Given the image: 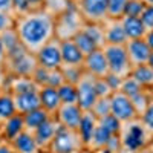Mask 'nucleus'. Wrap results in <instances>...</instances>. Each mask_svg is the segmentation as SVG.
Wrapping results in <instances>:
<instances>
[{
	"label": "nucleus",
	"instance_id": "nucleus-1",
	"mask_svg": "<svg viewBox=\"0 0 153 153\" xmlns=\"http://www.w3.org/2000/svg\"><path fill=\"white\" fill-rule=\"evenodd\" d=\"M14 29L22 45L29 52L35 54L48 42L55 38V17L43 9H35L25 16L16 17Z\"/></svg>",
	"mask_w": 153,
	"mask_h": 153
},
{
	"label": "nucleus",
	"instance_id": "nucleus-2",
	"mask_svg": "<svg viewBox=\"0 0 153 153\" xmlns=\"http://www.w3.org/2000/svg\"><path fill=\"white\" fill-rule=\"evenodd\" d=\"M120 138L123 153H138L139 150L149 147L153 141V135L144 127L139 118L124 123L120 130Z\"/></svg>",
	"mask_w": 153,
	"mask_h": 153
},
{
	"label": "nucleus",
	"instance_id": "nucleus-3",
	"mask_svg": "<svg viewBox=\"0 0 153 153\" xmlns=\"http://www.w3.org/2000/svg\"><path fill=\"white\" fill-rule=\"evenodd\" d=\"M37 66L35 54L22 46L6 57L5 71L9 76H32Z\"/></svg>",
	"mask_w": 153,
	"mask_h": 153
},
{
	"label": "nucleus",
	"instance_id": "nucleus-4",
	"mask_svg": "<svg viewBox=\"0 0 153 153\" xmlns=\"http://www.w3.org/2000/svg\"><path fill=\"white\" fill-rule=\"evenodd\" d=\"M86 22L83 20L81 14L78 9L75 8V3L61 16L55 17V37L58 40H68V38H74L80 32L83 25Z\"/></svg>",
	"mask_w": 153,
	"mask_h": 153
},
{
	"label": "nucleus",
	"instance_id": "nucleus-5",
	"mask_svg": "<svg viewBox=\"0 0 153 153\" xmlns=\"http://www.w3.org/2000/svg\"><path fill=\"white\" fill-rule=\"evenodd\" d=\"M48 152L49 153H83L86 152V149L78 132L60 126Z\"/></svg>",
	"mask_w": 153,
	"mask_h": 153
},
{
	"label": "nucleus",
	"instance_id": "nucleus-6",
	"mask_svg": "<svg viewBox=\"0 0 153 153\" xmlns=\"http://www.w3.org/2000/svg\"><path fill=\"white\" fill-rule=\"evenodd\" d=\"M103 52L106 55L107 65H109V72L115 74L126 78L132 72V65L127 57V51L124 45H104Z\"/></svg>",
	"mask_w": 153,
	"mask_h": 153
},
{
	"label": "nucleus",
	"instance_id": "nucleus-7",
	"mask_svg": "<svg viewBox=\"0 0 153 153\" xmlns=\"http://www.w3.org/2000/svg\"><path fill=\"white\" fill-rule=\"evenodd\" d=\"M74 3L86 23H104L107 20V0H75Z\"/></svg>",
	"mask_w": 153,
	"mask_h": 153
},
{
	"label": "nucleus",
	"instance_id": "nucleus-8",
	"mask_svg": "<svg viewBox=\"0 0 153 153\" xmlns=\"http://www.w3.org/2000/svg\"><path fill=\"white\" fill-rule=\"evenodd\" d=\"M37 65L45 69H60L63 66L61 60V45L60 40L55 37L51 42H48L43 48H40L35 52Z\"/></svg>",
	"mask_w": 153,
	"mask_h": 153
},
{
	"label": "nucleus",
	"instance_id": "nucleus-9",
	"mask_svg": "<svg viewBox=\"0 0 153 153\" xmlns=\"http://www.w3.org/2000/svg\"><path fill=\"white\" fill-rule=\"evenodd\" d=\"M110 113L117 120H120L123 124L139 118L135 107H133L132 100L127 95H124L123 92H120V91L113 92L110 95Z\"/></svg>",
	"mask_w": 153,
	"mask_h": 153
},
{
	"label": "nucleus",
	"instance_id": "nucleus-10",
	"mask_svg": "<svg viewBox=\"0 0 153 153\" xmlns=\"http://www.w3.org/2000/svg\"><path fill=\"white\" fill-rule=\"evenodd\" d=\"M76 92H78V106L83 110H91L98 100L95 92V76L84 72L76 83Z\"/></svg>",
	"mask_w": 153,
	"mask_h": 153
},
{
	"label": "nucleus",
	"instance_id": "nucleus-11",
	"mask_svg": "<svg viewBox=\"0 0 153 153\" xmlns=\"http://www.w3.org/2000/svg\"><path fill=\"white\" fill-rule=\"evenodd\" d=\"M83 109L78 106V103H71V104H61L60 109L54 117L57 118L58 124L66 129L72 130H78L80 121L83 118Z\"/></svg>",
	"mask_w": 153,
	"mask_h": 153
},
{
	"label": "nucleus",
	"instance_id": "nucleus-12",
	"mask_svg": "<svg viewBox=\"0 0 153 153\" xmlns=\"http://www.w3.org/2000/svg\"><path fill=\"white\" fill-rule=\"evenodd\" d=\"M83 69H84V72L94 75L95 78H104V76H107L109 65H107L106 55L103 52V48L97 49V51H94V52L87 54L84 57Z\"/></svg>",
	"mask_w": 153,
	"mask_h": 153
},
{
	"label": "nucleus",
	"instance_id": "nucleus-13",
	"mask_svg": "<svg viewBox=\"0 0 153 153\" xmlns=\"http://www.w3.org/2000/svg\"><path fill=\"white\" fill-rule=\"evenodd\" d=\"M126 51H127V57L132 68L139 66V65H146L149 61L152 49L149 48L147 42L144 38H133V40H127L126 42Z\"/></svg>",
	"mask_w": 153,
	"mask_h": 153
},
{
	"label": "nucleus",
	"instance_id": "nucleus-14",
	"mask_svg": "<svg viewBox=\"0 0 153 153\" xmlns=\"http://www.w3.org/2000/svg\"><path fill=\"white\" fill-rule=\"evenodd\" d=\"M58 129H60V124H58L57 118L52 115V117H51L48 121H45L37 130L32 132L35 141H37V144H38V147H40L43 152H48V150H49L51 143L54 141L55 133L58 132Z\"/></svg>",
	"mask_w": 153,
	"mask_h": 153
},
{
	"label": "nucleus",
	"instance_id": "nucleus-15",
	"mask_svg": "<svg viewBox=\"0 0 153 153\" xmlns=\"http://www.w3.org/2000/svg\"><path fill=\"white\" fill-rule=\"evenodd\" d=\"M32 80L38 84V87L43 86H52L58 87L65 83V76L61 74V69H45L42 66H37Z\"/></svg>",
	"mask_w": 153,
	"mask_h": 153
},
{
	"label": "nucleus",
	"instance_id": "nucleus-16",
	"mask_svg": "<svg viewBox=\"0 0 153 153\" xmlns=\"http://www.w3.org/2000/svg\"><path fill=\"white\" fill-rule=\"evenodd\" d=\"M106 45H126L127 37L123 28L121 19H107L103 23Z\"/></svg>",
	"mask_w": 153,
	"mask_h": 153
},
{
	"label": "nucleus",
	"instance_id": "nucleus-17",
	"mask_svg": "<svg viewBox=\"0 0 153 153\" xmlns=\"http://www.w3.org/2000/svg\"><path fill=\"white\" fill-rule=\"evenodd\" d=\"M61 45V60L63 65L68 66H83L84 61V54L80 51L74 42V38H68V40H60Z\"/></svg>",
	"mask_w": 153,
	"mask_h": 153
},
{
	"label": "nucleus",
	"instance_id": "nucleus-18",
	"mask_svg": "<svg viewBox=\"0 0 153 153\" xmlns=\"http://www.w3.org/2000/svg\"><path fill=\"white\" fill-rule=\"evenodd\" d=\"M38 95H40V103L45 110H48L51 115H55L57 110L61 106V100L58 95V89L52 86H43L38 89Z\"/></svg>",
	"mask_w": 153,
	"mask_h": 153
},
{
	"label": "nucleus",
	"instance_id": "nucleus-19",
	"mask_svg": "<svg viewBox=\"0 0 153 153\" xmlns=\"http://www.w3.org/2000/svg\"><path fill=\"white\" fill-rule=\"evenodd\" d=\"M12 147H14L16 153H42L43 150L38 147L34 133L29 130H23L20 135H17L11 141Z\"/></svg>",
	"mask_w": 153,
	"mask_h": 153
},
{
	"label": "nucleus",
	"instance_id": "nucleus-20",
	"mask_svg": "<svg viewBox=\"0 0 153 153\" xmlns=\"http://www.w3.org/2000/svg\"><path fill=\"white\" fill-rule=\"evenodd\" d=\"M6 89L12 95H19V94L35 92L40 87H38V84L32 80V76H9L8 75Z\"/></svg>",
	"mask_w": 153,
	"mask_h": 153
},
{
	"label": "nucleus",
	"instance_id": "nucleus-21",
	"mask_svg": "<svg viewBox=\"0 0 153 153\" xmlns=\"http://www.w3.org/2000/svg\"><path fill=\"white\" fill-rule=\"evenodd\" d=\"M25 130V121L23 115L16 113L14 117L6 120L3 124H0V138L6 139V141H12L17 135H20Z\"/></svg>",
	"mask_w": 153,
	"mask_h": 153
},
{
	"label": "nucleus",
	"instance_id": "nucleus-22",
	"mask_svg": "<svg viewBox=\"0 0 153 153\" xmlns=\"http://www.w3.org/2000/svg\"><path fill=\"white\" fill-rule=\"evenodd\" d=\"M123 28L126 32L127 40H133V38H144L147 34V29L141 17H130V16H123L121 19Z\"/></svg>",
	"mask_w": 153,
	"mask_h": 153
},
{
	"label": "nucleus",
	"instance_id": "nucleus-23",
	"mask_svg": "<svg viewBox=\"0 0 153 153\" xmlns=\"http://www.w3.org/2000/svg\"><path fill=\"white\" fill-rule=\"evenodd\" d=\"M97 127H98V118L91 110H84L83 112V118H81L80 126H78V130H76L78 135H80V138H81L83 144H84V149L89 144V141H91V138H92Z\"/></svg>",
	"mask_w": 153,
	"mask_h": 153
},
{
	"label": "nucleus",
	"instance_id": "nucleus-24",
	"mask_svg": "<svg viewBox=\"0 0 153 153\" xmlns=\"http://www.w3.org/2000/svg\"><path fill=\"white\" fill-rule=\"evenodd\" d=\"M14 103H16L17 113H22V115H23V113H28V112H31V110H34V109L42 107L38 91L14 95Z\"/></svg>",
	"mask_w": 153,
	"mask_h": 153
},
{
	"label": "nucleus",
	"instance_id": "nucleus-25",
	"mask_svg": "<svg viewBox=\"0 0 153 153\" xmlns=\"http://www.w3.org/2000/svg\"><path fill=\"white\" fill-rule=\"evenodd\" d=\"M52 115H51L48 110H45L43 107L34 109L28 113H23V121H25V130L34 132L40 127L45 121H48Z\"/></svg>",
	"mask_w": 153,
	"mask_h": 153
},
{
	"label": "nucleus",
	"instance_id": "nucleus-26",
	"mask_svg": "<svg viewBox=\"0 0 153 153\" xmlns=\"http://www.w3.org/2000/svg\"><path fill=\"white\" fill-rule=\"evenodd\" d=\"M110 136H112V133L106 129V127L101 126L100 121H98V127L95 129V132H94V135H92V138H91V141H89V144L86 146V152L95 153V152H98V150H103V149L107 146Z\"/></svg>",
	"mask_w": 153,
	"mask_h": 153
},
{
	"label": "nucleus",
	"instance_id": "nucleus-27",
	"mask_svg": "<svg viewBox=\"0 0 153 153\" xmlns=\"http://www.w3.org/2000/svg\"><path fill=\"white\" fill-rule=\"evenodd\" d=\"M130 75L144 89H147V91H150V89L153 87V69L147 65V63L146 65H139V66L132 68Z\"/></svg>",
	"mask_w": 153,
	"mask_h": 153
},
{
	"label": "nucleus",
	"instance_id": "nucleus-28",
	"mask_svg": "<svg viewBox=\"0 0 153 153\" xmlns=\"http://www.w3.org/2000/svg\"><path fill=\"white\" fill-rule=\"evenodd\" d=\"M17 113L16 103H14V95H12L8 89L0 97V124H3L6 120L14 117Z\"/></svg>",
	"mask_w": 153,
	"mask_h": 153
},
{
	"label": "nucleus",
	"instance_id": "nucleus-29",
	"mask_svg": "<svg viewBox=\"0 0 153 153\" xmlns=\"http://www.w3.org/2000/svg\"><path fill=\"white\" fill-rule=\"evenodd\" d=\"M72 5H74L72 0H45L42 9L46 11L52 17H58L63 12H66Z\"/></svg>",
	"mask_w": 153,
	"mask_h": 153
},
{
	"label": "nucleus",
	"instance_id": "nucleus-30",
	"mask_svg": "<svg viewBox=\"0 0 153 153\" xmlns=\"http://www.w3.org/2000/svg\"><path fill=\"white\" fill-rule=\"evenodd\" d=\"M81 31H84L92 40L97 43L98 48H103L106 45L104 40V28H103V23H84Z\"/></svg>",
	"mask_w": 153,
	"mask_h": 153
},
{
	"label": "nucleus",
	"instance_id": "nucleus-31",
	"mask_svg": "<svg viewBox=\"0 0 153 153\" xmlns=\"http://www.w3.org/2000/svg\"><path fill=\"white\" fill-rule=\"evenodd\" d=\"M58 89V95L61 100V104H71V103H78V92H76V84L65 81Z\"/></svg>",
	"mask_w": 153,
	"mask_h": 153
},
{
	"label": "nucleus",
	"instance_id": "nucleus-32",
	"mask_svg": "<svg viewBox=\"0 0 153 153\" xmlns=\"http://www.w3.org/2000/svg\"><path fill=\"white\" fill-rule=\"evenodd\" d=\"M74 42L76 43V46L80 48V51L84 54V57L87 55V54H91V52H94V51H97V49H101V48H98L97 46V43L92 40L91 37H89L84 31H81L80 29V32L76 34L75 37H74Z\"/></svg>",
	"mask_w": 153,
	"mask_h": 153
},
{
	"label": "nucleus",
	"instance_id": "nucleus-33",
	"mask_svg": "<svg viewBox=\"0 0 153 153\" xmlns=\"http://www.w3.org/2000/svg\"><path fill=\"white\" fill-rule=\"evenodd\" d=\"M141 91H144V87L139 84L132 75L123 78V83H121V87H120V92H123L124 95H127L129 98H132V97H135L136 94H139Z\"/></svg>",
	"mask_w": 153,
	"mask_h": 153
},
{
	"label": "nucleus",
	"instance_id": "nucleus-34",
	"mask_svg": "<svg viewBox=\"0 0 153 153\" xmlns=\"http://www.w3.org/2000/svg\"><path fill=\"white\" fill-rule=\"evenodd\" d=\"M132 103H133V107L138 113V117H141V115L144 113V110L147 109V106L150 104L152 101V97H150V91H147V89H144V91H141L139 94H136L135 97L130 98Z\"/></svg>",
	"mask_w": 153,
	"mask_h": 153
},
{
	"label": "nucleus",
	"instance_id": "nucleus-35",
	"mask_svg": "<svg viewBox=\"0 0 153 153\" xmlns=\"http://www.w3.org/2000/svg\"><path fill=\"white\" fill-rule=\"evenodd\" d=\"M129 0H107V19H123Z\"/></svg>",
	"mask_w": 153,
	"mask_h": 153
},
{
	"label": "nucleus",
	"instance_id": "nucleus-36",
	"mask_svg": "<svg viewBox=\"0 0 153 153\" xmlns=\"http://www.w3.org/2000/svg\"><path fill=\"white\" fill-rule=\"evenodd\" d=\"M60 69H61L63 76H65V81L72 83V84L78 83V80L81 78V75L84 74L83 66H68V65H63Z\"/></svg>",
	"mask_w": 153,
	"mask_h": 153
},
{
	"label": "nucleus",
	"instance_id": "nucleus-37",
	"mask_svg": "<svg viewBox=\"0 0 153 153\" xmlns=\"http://www.w3.org/2000/svg\"><path fill=\"white\" fill-rule=\"evenodd\" d=\"M91 112L98 120H101V118H104L106 115H109L110 113V97L109 98H98L95 101V104L92 106Z\"/></svg>",
	"mask_w": 153,
	"mask_h": 153
},
{
	"label": "nucleus",
	"instance_id": "nucleus-38",
	"mask_svg": "<svg viewBox=\"0 0 153 153\" xmlns=\"http://www.w3.org/2000/svg\"><path fill=\"white\" fill-rule=\"evenodd\" d=\"M146 9V3L143 0H129L126 5L124 16H130V17H141V14Z\"/></svg>",
	"mask_w": 153,
	"mask_h": 153
},
{
	"label": "nucleus",
	"instance_id": "nucleus-39",
	"mask_svg": "<svg viewBox=\"0 0 153 153\" xmlns=\"http://www.w3.org/2000/svg\"><path fill=\"white\" fill-rule=\"evenodd\" d=\"M98 121H100V124L103 126V127H106V129H107L112 135H115V133H120V130H121V126H123V123H121L120 120L115 118L112 113L106 115L104 118H101V120H98Z\"/></svg>",
	"mask_w": 153,
	"mask_h": 153
},
{
	"label": "nucleus",
	"instance_id": "nucleus-40",
	"mask_svg": "<svg viewBox=\"0 0 153 153\" xmlns=\"http://www.w3.org/2000/svg\"><path fill=\"white\" fill-rule=\"evenodd\" d=\"M95 92H97L98 98H109L113 94L112 87L109 86V83L106 80V76L104 78H95Z\"/></svg>",
	"mask_w": 153,
	"mask_h": 153
},
{
	"label": "nucleus",
	"instance_id": "nucleus-41",
	"mask_svg": "<svg viewBox=\"0 0 153 153\" xmlns=\"http://www.w3.org/2000/svg\"><path fill=\"white\" fill-rule=\"evenodd\" d=\"M31 11L34 9L29 3V0H12V14H14V17L25 16Z\"/></svg>",
	"mask_w": 153,
	"mask_h": 153
},
{
	"label": "nucleus",
	"instance_id": "nucleus-42",
	"mask_svg": "<svg viewBox=\"0 0 153 153\" xmlns=\"http://www.w3.org/2000/svg\"><path fill=\"white\" fill-rule=\"evenodd\" d=\"M139 120H141V123L144 124L146 129L153 135V100L150 101V104L147 106V109L144 110V113L139 117Z\"/></svg>",
	"mask_w": 153,
	"mask_h": 153
},
{
	"label": "nucleus",
	"instance_id": "nucleus-43",
	"mask_svg": "<svg viewBox=\"0 0 153 153\" xmlns=\"http://www.w3.org/2000/svg\"><path fill=\"white\" fill-rule=\"evenodd\" d=\"M14 26H16V17L12 14L0 11V34L8 31V29H12Z\"/></svg>",
	"mask_w": 153,
	"mask_h": 153
},
{
	"label": "nucleus",
	"instance_id": "nucleus-44",
	"mask_svg": "<svg viewBox=\"0 0 153 153\" xmlns=\"http://www.w3.org/2000/svg\"><path fill=\"white\" fill-rule=\"evenodd\" d=\"M141 20L147 31L153 29V5H146V9L141 14Z\"/></svg>",
	"mask_w": 153,
	"mask_h": 153
},
{
	"label": "nucleus",
	"instance_id": "nucleus-45",
	"mask_svg": "<svg viewBox=\"0 0 153 153\" xmlns=\"http://www.w3.org/2000/svg\"><path fill=\"white\" fill-rule=\"evenodd\" d=\"M106 80H107V83H109V86L112 87V91L113 92H118L120 91V87H121V83H123V78L121 76H118V75H115V74H107V76H106Z\"/></svg>",
	"mask_w": 153,
	"mask_h": 153
},
{
	"label": "nucleus",
	"instance_id": "nucleus-46",
	"mask_svg": "<svg viewBox=\"0 0 153 153\" xmlns=\"http://www.w3.org/2000/svg\"><path fill=\"white\" fill-rule=\"evenodd\" d=\"M0 153H16L11 141H6V139L0 138Z\"/></svg>",
	"mask_w": 153,
	"mask_h": 153
},
{
	"label": "nucleus",
	"instance_id": "nucleus-47",
	"mask_svg": "<svg viewBox=\"0 0 153 153\" xmlns=\"http://www.w3.org/2000/svg\"><path fill=\"white\" fill-rule=\"evenodd\" d=\"M0 11L8 12V14H12V0H0Z\"/></svg>",
	"mask_w": 153,
	"mask_h": 153
},
{
	"label": "nucleus",
	"instance_id": "nucleus-48",
	"mask_svg": "<svg viewBox=\"0 0 153 153\" xmlns=\"http://www.w3.org/2000/svg\"><path fill=\"white\" fill-rule=\"evenodd\" d=\"M5 63H6V51L2 42V37H0V68H5Z\"/></svg>",
	"mask_w": 153,
	"mask_h": 153
},
{
	"label": "nucleus",
	"instance_id": "nucleus-49",
	"mask_svg": "<svg viewBox=\"0 0 153 153\" xmlns=\"http://www.w3.org/2000/svg\"><path fill=\"white\" fill-rule=\"evenodd\" d=\"M144 40L147 42V45H149V48L153 51V29H150V31H147V34H146V37H144Z\"/></svg>",
	"mask_w": 153,
	"mask_h": 153
},
{
	"label": "nucleus",
	"instance_id": "nucleus-50",
	"mask_svg": "<svg viewBox=\"0 0 153 153\" xmlns=\"http://www.w3.org/2000/svg\"><path fill=\"white\" fill-rule=\"evenodd\" d=\"M29 3L32 6V9H42L43 8V3H45V0H29Z\"/></svg>",
	"mask_w": 153,
	"mask_h": 153
},
{
	"label": "nucleus",
	"instance_id": "nucleus-51",
	"mask_svg": "<svg viewBox=\"0 0 153 153\" xmlns=\"http://www.w3.org/2000/svg\"><path fill=\"white\" fill-rule=\"evenodd\" d=\"M147 65L153 69V51H152V52H150V57H149V61H147Z\"/></svg>",
	"mask_w": 153,
	"mask_h": 153
},
{
	"label": "nucleus",
	"instance_id": "nucleus-52",
	"mask_svg": "<svg viewBox=\"0 0 153 153\" xmlns=\"http://www.w3.org/2000/svg\"><path fill=\"white\" fill-rule=\"evenodd\" d=\"M6 91V87H5V84L2 83V81H0V97H2V94Z\"/></svg>",
	"mask_w": 153,
	"mask_h": 153
},
{
	"label": "nucleus",
	"instance_id": "nucleus-53",
	"mask_svg": "<svg viewBox=\"0 0 153 153\" xmlns=\"http://www.w3.org/2000/svg\"><path fill=\"white\" fill-rule=\"evenodd\" d=\"M138 153H153V152L150 150V147H146V149H143V150H139Z\"/></svg>",
	"mask_w": 153,
	"mask_h": 153
},
{
	"label": "nucleus",
	"instance_id": "nucleus-54",
	"mask_svg": "<svg viewBox=\"0 0 153 153\" xmlns=\"http://www.w3.org/2000/svg\"><path fill=\"white\" fill-rule=\"evenodd\" d=\"M95 153H112V152H109L107 149H103V150H98V152H95Z\"/></svg>",
	"mask_w": 153,
	"mask_h": 153
},
{
	"label": "nucleus",
	"instance_id": "nucleus-55",
	"mask_svg": "<svg viewBox=\"0 0 153 153\" xmlns=\"http://www.w3.org/2000/svg\"><path fill=\"white\" fill-rule=\"evenodd\" d=\"M146 5H153V0H143Z\"/></svg>",
	"mask_w": 153,
	"mask_h": 153
},
{
	"label": "nucleus",
	"instance_id": "nucleus-56",
	"mask_svg": "<svg viewBox=\"0 0 153 153\" xmlns=\"http://www.w3.org/2000/svg\"><path fill=\"white\" fill-rule=\"evenodd\" d=\"M150 97H152V100H153V87L150 89Z\"/></svg>",
	"mask_w": 153,
	"mask_h": 153
},
{
	"label": "nucleus",
	"instance_id": "nucleus-57",
	"mask_svg": "<svg viewBox=\"0 0 153 153\" xmlns=\"http://www.w3.org/2000/svg\"><path fill=\"white\" fill-rule=\"evenodd\" d=\"M149 147H150V150H152V152H153V141H152V144H150V146H149Z\"/></svg>",
	"mask_w": 153,
	"mask_h": 153
},
{
	"label": "nucleus",
	"instance_id": "nucleus-58",
	"mask_svg": "<svg viewBox=\"0 0 153 153\" xmlns=\"http://www.w3.org/2000/svg\"><path fill=\"white\" fill-rule=\"evenodd\" d=\"M72 2H75V0H72Z\"/></svg>",
	"mask_w": 153,
	"mask_h": 153
}]
</instances>
